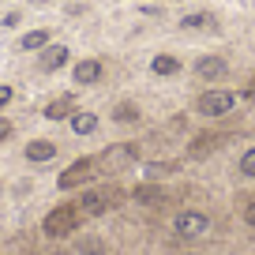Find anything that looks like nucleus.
Masks as SVG:
<instances>
[{
	"instance_id": "ddd939ff",
	"label": "nucleus",
	"mask_w": 255,
	"mask_h": 255,
	"mask_svg": "<svg viewBox=\"0 0 255 255\" xmlns=\"http://www.w3.org/2000/svg\"><path fill=\"white\" fill-rule=\"evenodd\" d=\"M72 131H75V135H94V131H98V117H94V113H79V109H75L72 113Z\"/></svg>"
},
{
	"instance_id": "aec40b11",
	"label": "nucleus",
	"mask_w": 255,
	"mask_h": 255,
	"mask_svg": "<svg viewBox=\"0 0 255 255\" xmlns=\"http://www.w3.org/2000/svg\"><path fill=\"white\" fill-rule=\"evenodd\" d=\"M240 173L255 176V146H252V150H244V158H240Z\"/></svg>"
},
{
	"instance_id": "393cba45",
	"label": "nucleus",
	"mask_w": 255,
	"mask_h": 255,
	"mask_svg": "<svg viewBox=\"0 0 255 255\" xmlns=\"http://www.w3.org/2000/svg\"><path fill=\"white\" fill-rule=\"evenodd\" d=\"M26 4H34V8H45V4H53V0H26Z\"/></svg>"
},
{
	"instance_id": "5701e85b",
	"label": "nucleus",
	"mask_w": 255,
	"mask_h": 255,
	"mask_svg": "<svg viewBox=\"0 0 255 255\" xmlns=\"http://www.w3.org/2000/svg\"><path fill=\"white\" fill-rule=\"evenodd\" d=\"M11 131H15V128H11V120H0V143H4V139H11Z\"/></svg>"
},
{
	"instance_id": "7ed1b4c3",
	"label": "nucleus",
	"mask_w": 255,
	"mask_h": 255,
	"mask_svg": "<svg viewBox=\"0 0 255 255\" xmlns=\"http://www.w3.org/2000/svg\"><path fill=\"white\" fill-rule=\"evenodd\" d=\"M94 173H98V158H79V161H72V165L60 173L56 188H60V191H72V188H79V184H87Z\"/></svg>"
},
{
	"instance_id": "9b49d317",
	"label": "nucleus",
	"mask_w": 255,
	"mask_h": 255,
	"mask_svg": "<svg viewBox=\"0 0 255 255\" xmlns=\"http://www.w3.org/2000/svg\"><path fill=\"white\" fill-rule=\"evenodd\" d=\"M72 113H75V98L72 94H60V98H53V102L41 109V117H45V120H68Z\"/></svg>"
},
{
	"instance_id": "0eeeda50",
	"label": "nucleus",
	"mask_w": 255,
	"mask_h": 255,
	"mask_svg": "<svg viewBox=\"0 0 255 255\" xmlns=\"http://www.w3.org/2000/svg\"><path fill=\"white\" fill-rule=\"evenodd\" d=\"M64 64H68V45H53V41H49V45L38 53V68L41 72H60Z\"/></svg>"
},
{
	"instance_id": "6ab92c4d",
	"label": "nucleus",
	"mask_w": 255,
	"mask_h": 255,
	"mask_svg": "<svg viewBox=\"0 0 255 255\" xmlns=\"http://www.w3.org/2000/svg\"><path fill=\"white\" fill-rule=\"evenodd\" d=\"M19 23H23V15H19V11H4V15H0V30H15Z\"/></svg>"
},
{
	"instance_id": "dca6fc26",
	"label": "nucleus",
	"mask_w": 255,
	"mask_h": 255,
	"mask_svg": "<svg viewBox=\"0 0 255 255\" xmlns=\"http://www.w3.org/2000/svg\"><path fill=\"white\" fill-rule=\"evenodd\" d=\"M180 26L184 30H203V26H214V15L210 11H195V15H184Z\"/></svg>"
},
{
	"instance_id": "6e6552de",
	"label": "nucleus",
	"mask_w": 255,
	"mask_h": 255,
	"mask_svg": "<svg viewBox=\"0 0 255 255\" xmlns=\"http://www.w3.org/2000/svg\"><path fill=\"white\" fill-rule=\"evenodd\" d=\"M23 154H26V161L41 165V161H53L56 158V143H53V139H30Z\"/></svg>"
},
{
	"instance_id": "b1692460",
	"label": "nucleus",
	"mask_w": 255,
	"mask_h": 255,
	"mask_svg": "<svg viewBox=\"0 0 255 255\" xmlns=\"http://www.w3.org/2000/svg\"><path fill=\"white\" fill-rule=\"evenodd\" d=\"M244 222L255 225V203H248V207H244Z\"/></svg>"
},
{
	"instance_id": "412c9836",
	"label": "nucleus",
	"mask_w": 255,
	"mask_h": 255,
	"mask_svg": "<svg viewBox=\"0 0 255 255\" xmlns=\"http://www.w3.org/2000/svg\"><path fill=\"white\" fill-rule=\"evenodd\" d=\"M79 252H83V255H102L105 248H102V240L90 237V240H83V244H79Z\"/></svg>"
},
{
	"instance_id": "f257e3e1",
	"label": "nucleus",
	"mask_w": 255,
	"mask_h": 255,
	"mask_svg": "<svg viewBox=\"0 0 255 255\" xmlns=\"http://www.w3.org/2000/svg\"><path fill=\"white\" fill-rule=\"evenodd\" d=\"M79 222H83L79 207H75V203H60V207H53V210L45 214L41 229H45V237H68Z\"/></svg>"
},
{
	"instance_id": "4be33fe9",
	"label": "nucleus",
	"mask_w": 255,
	"mask_h": 255,
	"mask_svg": "<svg viewBox=\"0 0 255 255\" xmlns=\"http://www.w3.org/2000/svg\"><path fill=\"white\" fill-rule=\"evenodd\" d=\"M11 98H15V90H11L8 83H0V113H4V109L11 105Z\"/></svg>"
},
{
	"instance_id": "20e7f679",
	"label": "nucleus",
	"mask_w": 255,
	"mask_h": 255,
	"mask_svg": "<svg viewBox=\"0 0 255 255\" xmlns=\"http://www.w3.org/2000/svg\"><path fill=\"white\" fill-rule=\"evenodd\" d=\"M117 199H120V191H113V188H102V191H87L75 207H79V214L83 218H98V214H105L109 207H117Z\"/></svg>"
},
{
	"instance_id": "a211bd4d",
	"label": "nucleus",
	"mask_w": 255,
	"mask_h": 255,
	"mask_svg": "<svg viewBox=\"0 0 255 255\" xmlns=\"http://www.w3.org/2000/svg\"><path fill=\"white\" fill-rule=\"evenodd\" d=\"M113 120H120V124H131V120H139V109L131 102H120L117 109H113Z\"/></svg>"
},
{
	"instance_id": "2eb2a0df",
	"label": "nucleus",
	"mask_w": 255,
	"mask_h": 255,
	"mask_svg": "<svg viewBox=\"0 0 255 255\" xmlns=\"http://www.w3.org/2000/svg\"><path fill=\"white\" fill-rule=\"evenodd\" d=\"M154 75H176L180 72V60H176V56H169V53H161V56H154Z\"/></svg>"
},
{
	"instance_id": "4468645a",
	"label": "nucleus",
	"mask_w": 255,
	"mask_h": 255,
	"mask_svg": "<svg viewBox=\"0 0 255 255\" xmlns=\"http://www.w3.org/2000/svg\"><path fill=\"white\" fill-rule=\"evenodd\" d=\"M225 143V135H199L195 143H191V154L195 158H203V154H210V150H218V146Z\"/></svg>"
},
{
	"instance_id": "f03ea898",
	"label": "nucleus",
	"mask_w": 255,
	"mask_h": 255,
	"mask_svg": "<svg viewBox=\"0 0 255 255\" xmlns=\"http://www.w3.org/2000/svg\"><path fill=\"white\" fill-rule=\"evenodd\" d=\"M233 109H237V94H229V90H203L195 98V113H203V117H225Z\"/></svg>"
},
{
	"instance_id": "423d86ee",
	"label": "nucleus",
	"mask_w": 255,
	"mask_h": 255,
	"mask_svg": "<svg viewBox=\"0 0 255 255\" xmlns=\"http://www.w3.org/2000/svg\"><path fill=\"white\" fill-rule=\"evenodd\" d=\"M176 237H184V240H195V237H203V233L210 229V222H207V214H195V210H184L180 218H176Z\"/></svg>"
},
{
	"instance_id": "1a4fd4ad",
	"label": "nucleus",
	"mask_w": 255,
	"mask_h": 255,
	"mask_svg": "<svg viewBox=\"0 0 255 255\" xmlns=\"http://www.w3.org/2000/svg\"><path fill=\"white\" fill-rule=\"evenodd\" d=\"M225 72H229V64H225L222 56H203V60L195 64V75H199L203 83H214V79H222Z\"/></svg>"
},
{
	"instance_id": "f8f14e48",
	"label": "nucleus",
	"mask_w": 255,
	"mask_h": 255,
	"mask_svg": "<svg viewBox=\"0 0 255 255\" xmlns=\"http://www.w3.org/2000/svg\"><path fill=\"white\" fill-rule=\"evenodd\" d=\"M49 41H53V30H30L19 38V53H41Z\"/></svg>"
},
{
	"instance_id": "f3484780",
	"label": "nucleus",
	"mask_w": 255,
	"mask_h": 255,
	"mask_svg": "<svg viewBox=\"0 0 255 255\" xmlns=\"http://www.w3.org/2000/svg\"><path fill=\"white\" fill-rule=\"evenodd\" d=\"M135 199H139V203H161V199H165V191H161V188H150V184H139V188H135Z\"/></svg>"
},
{
	"instance_id": "9d476101",
	"label": "nucleus",
	"mask_w": 255,
	"mask_h": 255,
	"mask_svg": "<svg viewBox=\"0 0 255 255\" xmlns=\"http://www.w3.org/2000/svg\"><path fill=\"white\" fill-rule=\"evenodd\" d=\"M102 72H105L102 60H79V64H75V72H72V79L79 83V87H90V83L102 79Z\"/></svg>"
},
{
	"instance_id": "39448f33",
	"label": "nucleus",
	"mask_w": 255,
	"mask_h": 255,
	"mask_svg": "<svg viewBox=\"0 0 255 255\" xmlns=\"http://www.w3.org/2000/svg\"><path fill=\"white\" fill-rule=\"evenodd\" d=\"M135 158H139V146H135V143H117V146H109V150L98 154V169H109V173H117V169L131 165Z\"/></svg>"
}]
</instances>
